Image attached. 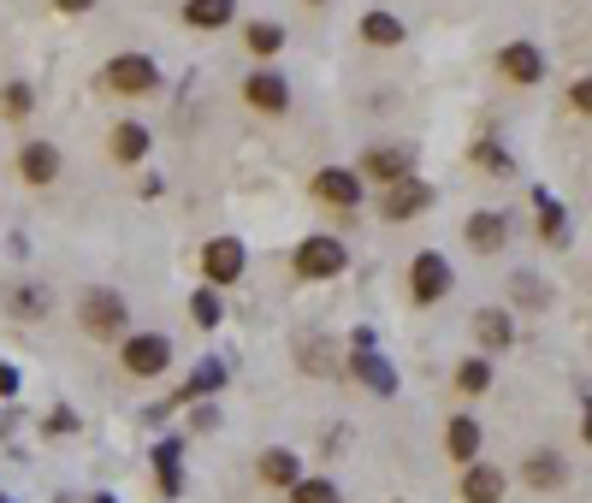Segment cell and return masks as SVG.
<instances>
[{
	"mask_svg": "<svg viewBox=\"0 0 592 503\" xmlns=\"http://www.w3.org/2000/svg\"><path fill=\"white\" fill-rule=\"evenodd\" d=\"M451 284H456V272H451V261H444L439 249H421L409 261V302H415V308L444 302V296H451Z\"/></svg>",
	"mask_w": 592,
	"mask_h": 503,
	"instance_id": "6da1fadb",
	"label": "cell"
},
{
	"mask_svg": "<svg viewBox=\"0 0 592 503\" xmlns=\"http://www.w3.org/2000/svg\"><path fill=\"white\" fill-rule=\"evenodd\" d=\"M125 320H131V308H125V296L119 291H83V302H78V326L90 338H119L125 332Z\"/></svg>",
	"mask_w": 592,
	"mask_h": 503,
	"instance_id": "7a4b0ae2",
	"label": "cell"
},
{
	"mask_svg": "<svg viewBox=\"0 0 592 503\" xmlns=\"http://www.w3.org/2000/svg\"><path fill=\"white\" fill-rule=\"evenodd\" d=\"M291 267H297V279H338V272L350 267V249H344L338 237L314 232V237H302V243H297Z\"/></svg>",
	"mask_w": 592,
	"mask_h": 503,
	"instance_id": "3957f363",
	"label": "cell"
},
{
	"mask_svg": "<svg viewBox=\"0 0 592 503\" xmlns=\"http://www.w3.org/2000/svg\"><path fill=\"white\" fill-rule=\"evenodd\" d=\"M101 83H107L113 95H149V90H161V66H154L149 54H113V60L101 66Z\"/></svg>",
	"mask_w": 592,
	"mask_h": 503,
	"instance_id": "277c9868",
	"label": "cell"
},
{
	"mask_svg": "<svg viewBox=\"0 0 592 503\" xmlns=\"http://www.w3.org/2000/svg\"><path fill=\"white\" fill-rule=\"evenodd\" d=\"M119 362H125V373H137V379H154V373L172 367V338H166V332H137V338H125V343H119Z\"/></svg>",
	"mask_w": 592,
	"mask_h": 503,
	"instance_id": "5b68a950",
	"label": "cell"
},
{
	"mask_svg": "<svg viewBox=\"0 0 592 503\" xmlns=\"http://www.w3.org/2000/svg\"><path fill=\"white\" fill-rule=\"evenodd\" d=\"M492 66H498L503 83H515V90H533V83H545V54L533 48V42H503Z\"/></svg>",
	"mask_w": 592,
	"mask_h": 503,
	"instance_id": "8992f818",
	"label": "cell"
},
{
	"mask_svg": "<svg viewBox=\"0 0 592 503\" xmlns=\"http://www.w3.org/2000/svg\"><path fill=\"white\" fill-rule=\"evenodd\" d=\"M356 172L373 184H397V178H409L415 172V149L409 142H380V149H368L362 161H356Z\"/></svg>",
	"mask_w": 592,
	"mask_h": 503,
	"instance_id": "52a82bcc",
	"label": "cell"
},
{
	"mask_svg": "<svg viewBox=\"0 0 592 503\" xmlns=\"http://www.w3.org/2000/svg\"><path fill=\"white\" fill-rule=\"evenodd\" d=\"M243 101H249L255 113H267V119H279V113L291 107V83H285V71L262 66V71H249V78H243Z\"/></svg>",
	"mask_w": 592,
	"mask_h": 503,
	"instance_id": "ba28073f",
	"label": "cell"
},
{
	"mask_svg": "<svg viewBox=\"0 0 592 503\" xmlns=\"http://www.w3.org/2000/svg\"><path fill=\"white\" fill-rule=\"evenodd\" d=\"M309 196L326 201V208H356V201H362V172L321 166V172H314V184H309Z\"/></svg>",
	"mask_w": 592,
	"mask_h": 503,
	"instance_id": "9c48e42d",
	"label": "cell"
},
{
	"mask_svg": "<svg viewBox=\"0 0 592 503\" xmlns=\"http://www.w3.org/2000/svg\"><path fill=\"white\" fill-rule=\"evenodd\" d=\"M243 243L237 237H208L201 243V272H208V284H237L243 279Z\"/></svg>",
	"mask_w": 592,
	"mask_h": 503,
	"instance_id": "30bf717a",
	"label": "cell"
},
{
	"mask_svg": "<svg viewBox=\"0 0 592 503\" xmlns=\"http://www.w3.org/2000/svg\"><path fill=\"white\" fill-rule=\"evenodd\" d=\"M427 201H432V190H427V184H421V178H415V172H409V178L385 184V196H380V220L403 225V220H415V213H421Z\"/></svg>",
	"mask_w": 592,
	"mask_h": 503,
	"instance_id": "8fae6325",
	"label": "cell"
},
{
	"mask_svg": "<svg viewBox=\"0 0 592 503\" xmlns=\"http://www.w3.org/2000/svg\"><path fill=\"white\" fill-rule=\"evenodd\" d=\"M462 237H468L474 255H498L503 243H510V220H503V213H492V208H480V213H468Z\"/></svg>",
	"mask_w": 592,
	"mask_h": 503,
	"instance_id": "7c38bea8",
	"label": "cell"
},
{
	"mask_svg": "<svg viewBox=\"0 0 592 503\" xmlns=\"http://www.w3.org/2000/svg\"><path fill=\"white\" fill-rule=\"evenodd\" d=\"M19 178L36 184V190H42V184H54V178H60V149H54V142H24V149H19Z\"/></svg>",
	"mask_w": 592,
	"mask_h": 503,
	"instance_id": "4fadbf2b",
	"label": "cell"
},
{
	"mask_svg": "<svg viewBox=\"0 0 592 503\" xmlns=\"http://www.w3.org/2000/svg\"><path fill=\"white\" fill-rule=\"evenodd\" d=\"M107 154H113V161H125V166H137L142 154H149V125L119 119V125H113V137H107Z\"/></svg>",
	"mask_w": 592,
	"mask_h": 503,
	"instance_id": "5bb4252c",
	"label": "cell"
},
{
	"mask_svg": "<svg viewBox=\"0 0 592 503\" xmlns=\"http://www.w3.org/2000/svg\"><path fill=\"white\" fill-rule=\"evenodd\" d=\"M503 498V473L486 468V463H468L462 473V503H498Z\"/></svg>",
	"mask_w": 592,
	"mask_h": 503,
	"instance_id": "9a60e30c",
	"label": "cell"
},
{
	"mask_svg": "<svg viewBox=\"0 0 592 503\" xmlns=\"http://www.w3.org/2000/svg\"><path fill=\"white\" fill-rule=\"evenodd\" d=\"M231 12H237V0H184V24L190 31H225Z\"/></svg>",
	"mask_w": 592,
	"mask_h": 503,
	"instance_id": "2e32d148",
	"label": "cell"
},
{
	"mask_svg": "<svg viewBox=\"0 0 592 503\" xmlns=\"http://www.w3.org/2000/svg\"><path fill=\"white\" fill-rule=\"evenodd\" d=\"M356 31H362L368 48H403V36H409V31H403V19H397V12H368V19L356 24Z\"/></svg>",
	"mask_w": 592,
	"mask_h": 503,
	"instance_id": "e0dca14e",
	"label": "cell"
},
{
	"mask_svg": "<svg viewBox=\"0 0 592 503\" xmlns=\"http://www.w3.org/2000/svg\"><path fill=\"white\" fill-rule=\"evenodd\" d=\"M444 451H451L456 463H474V456H480V421H474V414H456V421L444 426Z\"/></svg>",
	"mask_w": 592,
	"mask_h": 503,
	"instance_id": "ac0fdd59",
	"label": "cell"
},
{
	"mask_svg": "<svg viewBox=\"0 0 592 503\" xmlns=\"http://www.w3.org/2000/svg\"><path fill=\"white\" fill-rule=\"evenodd\" d=\"M474 338L486 343V350H510V338H515V320L503 308H480L474 314Z\"/></svg>",
	"mask_w": 592,
	"mask_h": 503,
	"instance_id": "d6986e66",
	"label": "cell"
},
{
	"mask_svg": "<svg viewBox=\"0 0 592 503\" xmlns=\"http://www.w3.org/2000/svg\"><path fill=\"white\" fill-rule=\"evenodd\" d=\"M243 42H249V54H255V60H272V54L285 48V24H272V19H255L249 31H243Z\"/></svg>",
	"mask_w": 592,
	"mask_h": 503,
	"instance_id": "ffe728a7",
	"label": "cell"
},
{
	"mask_svg": "<svg viewBox=\"0 0 592 503\" xmlns=\"http://www.w3.org/2000/svg\"><path fill=\"white\" fill-rule=\"evenodd\" d=\"M7 308H12V320H42V308H48V291H42V284H12V291H7Z\"/></svg>",
	"mask_w": 592,
	"mask_h": 503,
	"instance_id": "44dd1931",
	"label": "cell"
},
{
	"mask_svg": "<svg viewBox=\"0 0 592 503\" xmlns=\"http://www.w3.org/2000/svg\"><path fill=\"white\" fill-rule=\"evenodd\" d=\"M297 480H302V468H297L291 451H267L262 456V486H285V492H291Z\"/></svg>",
	"mask_w": 592,
	"mask_h": 503,
	"instance_id": "7402d4cb",
	"label": "cell"
},
{
	"mask_svg": "<svg viewBox=\"0 0 592 503\" xmlns=\"http://www.w3.org/2000/svg\"><path fill=\"white\" fill-rule=\"evenodd\" d=\"M527 486H562V456L557 451H539V456H527Z\"/></svg>",
	"mask_w": 592,
	"mask_h": 503,
	"instance_id": "603a6c76",
	"label": "cell"
},
{
	"mask_svg": "<svg viewBox=\"0 0 592 503\" xmlns=\"http://www.w3.org/2000/svg\"><path fill=\"white\" fill-rule=\"evenodd\" d=\"M220 314H225L220 284H208V291H196V296H190V320H196V326H220Z\"/></svg>",
	"mask_w": 592,
	"mask_h": 503,
	"instance_id": "cb8c5ba5",
	"label": "cell"
},
{
	"mask_svg": "<svg viewBox=\"0 0 592 503\" xmlns=\"http://www.w3.org/2000/svg\"><path fill=\"white\" fill-rule=\"evenodd\" d=\"M456 385H462V391H468V397H480L486 385H492V362H486V355H474V362H462V367H456Z\"/></svg>",
	"mask_w": 592,
	"mask_h": 503,
	"instance_id": "d4e9b609",
	"label": "cell"
},
{
	"mask_svg": "<svg viewBox=\"0 0 592 503\" xmlns=\"http://www.w3.org/2000/svg\"><path fill=\"white\" fill-rule=\"evenodd\" d=\"M31 107H36L31 83H7V90H0V113H7V119H31Z\"/></svg>",
	"mask_w": 592,
	"mask_h": 503,
	"instance_id": "484cf974",
	"label": "cell"
},
{
	"mask_svg": "<svg viewBox=\"0 0 592 503\" xmlns=\"http://www.w3.org/2000/svg\"><path fill=\"white\" fill-rule=\"evenodd\" d=\"M291 503H338V486H332V480H297Z\"/></svg>",
	"mask_w": 592,
	"mask_h": 503,
	"instance_id": "4316f807",
	"label": "cell"
},
{
	"mask_svg": "<svg viewBox=\"0 0 592 503\" xmlns=\"http://www.w3.org/2000/svg\"><path fill=\"white\" fill-rule=\"evenodd\" d=\"M539 237L545 243H562V208L545 190H539Z\"/></svg>",
	"mask_w": 592,
	"mask_h": 503,
	"instance_id": "83f0119b",
	"label": "cell"
},
{
	"mask_svg": "<svg viewBox=\"0 0 592 503\" xmlns=\"http://www.w3.org/2000/svg\"><path fill=\"white\" fill-rule=\"evenodd\" d=\"M302 367H309V373H338V362H332V350H326L321 338L302 343Z\"/></svg>",
	"mask_w": 592,
	"mask_h": 503,
	"instance_id": "f1b7e54d",
	"label": "cell"
},
{
	"mask_svg": "<svg viewBox=\"0 0 592 503\" xmlns=\"http://www.w3.org/2000/svg\"><path fill=\"white\" fill-rule=\"evenodd\" d=\"M474 161H480L486 172H492V178H510V154L492 149V142H480V149H474Z\"/></svg>",
	"mask_w": 592,
	"mask_h": 503,
	"instance_id": "f546056e",
	"label": "cell"
},
{
	"mask_svg": "<svg viewBox=\"0 0 592 503\" xmlns=\"http://www.w3.org/2000/svg\"><path fill=\"white\" fill-rule=\"evenodd\" d=\"M569 107L581 113V119H592V71H587V78H574V83H569Z\"/></svg>",
	"mask_w": 592,
	"mask_h": 503,
	"instance_id": "4dcf8cb0",
	"label": "cell"
},
{
	"mask_svg": "<svg viewBox=\"0 0 592 503\" xmlns=\"http://www.w3.org/2000/svg\"><path fill=\"white\" fill-rule=\"evenodd\" d=\"M356 373H368V385H380V391H392V373H385L373 355H356Z\"/></svg>",
	"mask_w": 592,
	"mask_h": 503,
	"instance_id": "1f68e13d",
	"label": "cell"
},
{
	"mask_svg": "<svg viewBox=\"0 0 592 503\" xmlns=\"http://www.w3.org/2000/svg\"><path fill=\"white\" fill-rule=\"evenodd\" d=\"M54 7H60V12H90L95 0H54Z\"/></svg>",
	"mask_w": 592,
	"mask_h": 503,
	"instance_id": "d6a6232c",
	"label": "cell"
},
{
	"mask_svg": "<svg viewBox=\"0 0 592 503\" xmlns=\"http://www.w3.org/2000/svg\"><path fill=\"white\" fill-rule=\"evenodd\" d=\"M581 433H587V444H592V402H587V414H581Z\"/></svg>",
	"mask_w": 592,
	"mask_h": 503,
	"instance_id": "836d02e7",
	"label": "cell"
},
{
	"mask_svg": "<svg viewBox=\"0 0 592 503\" xmlns=\"http://www.w3.org/2000/svg\"><path fill=\"white\" fill-rule=\"evenodd\" d=\"M309 7H321V0H309Z\"/></svg>",
	"mask_w": 592,
	"mask_h": 503,
	"instance_id": "e575fe53",
	"label": "cell"
}]
</instances>
